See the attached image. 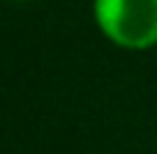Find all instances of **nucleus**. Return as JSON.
I'll return each instance as SVG.
<instances>
[{"label": "nucleus", "instance_id": "nucleus-1", "mask_svg": "<svg viewBox=\"0 0 157 154\" xmlns=\"http://www.w3.org/2000/svg\"><path fill=\"white\" fill-rule=\"evenodd\" d=\"M99 33L119 50L146 52L157 47V0H94Z\"/></svg>", "mask_w": 157, "mask_h": 154}]
</instances>
